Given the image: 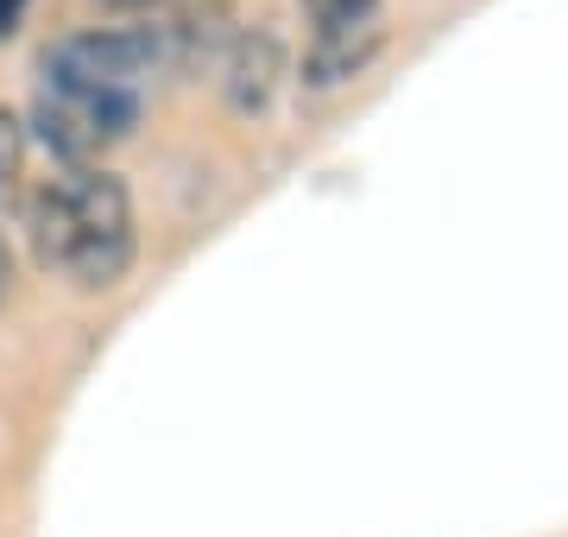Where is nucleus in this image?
Segmentation results:
<instances>
[{"instance_id": "20e7f679", "label": "nucleus", "mask_w": 568, "mask_h": 537, "mask_svg": "<svg viewBox=\"0 0 568 537\" xmlns=\"http://www.w3.org/2000/svg\"><path fill=\"white\" fill-rule=\"evenodd\" d=\"M227 0H102L108 20L126 26H171V32H196V26H222Z\"/></svg>"}, {"instance_id": "f03ea898", "label": "nucleus", "mask_w": 568, "mask_h": 537, "mask_svg": "<svg viewBox=\"0 0 568 537\" xmlns=\"http://www.w3.org/2000/svg\"><path fill=\"white\" fill-rule=\"evenodd\" d=\"M304 89L354 83L386 44V0H304Z\"/></svg>"}, {"instance_id": "423d86ee", "label": "nucleus", "mask_w": 568, "mask_h": 537, "mask_svg": "<svg viewBox=\"0 0 568 537\" xmlns=\"http://www.w3.org/2000/svg\"><path fill=\"white\" fill-rule=\"evenodd\" d=\"M20 13H26V0H0V32H13V26H20Z\"/></svg>"}, {"instance_id": "0eeeda50", "label": "nucleus", "mask_w": 568, "mask_h": 537, "mask_svg": "<svg viewBox=\"0 0 568 537\" xmlns=\"http://www.w3.org/2000/svg\"><path fill=\"white\" fill-rule=\"evenodd\" d=\"M13 291V253H7V241H0V297Z\"/></svg>"}, {"instance_id": "39448f33", "label": "nucleus", "mask_w": 568, "mask_h": 537, "mask_svg": "<svg viewBox=\"0 0 568 537\" xmlns=\"http://www.w3.org/2000/svg\"><path fill=\"white\" fill-rule=\"evenodd\" d=\"M20 178H26V126L13 108H0V209L20 196Z\"/></svg>"}, {"instance_id": "7ed1b4c3", "label": "nucleus", "mask_w": 568, "mask_h": 537, "mask_svg": "<svg viewBox=\"0 0 568 537\" xmlns=\"http://www.w3.org/2000/svg\"><path fill=\"white\" fill-rule=\"evenodd\" d=\"M278 77H284L278 32L253 26V32H234V39H227V51H222V89H227V102L241 108V114H260V108L272 102Z\"/></svg>"}, {"instance_id": "f257e3e1", "label": "nucleus", "mask_w": 568, "mask_h": 537, "mask_svg": "<svg viewBox=\"0 0 568 537\" xmlns=\"http://www.w3.org/2000/svg\"><path fill=\"white\" fill-rule=\"evenodd\" d=\"M26 247L63 285L114 291L140 253L126 184L108 165H63L26 196Z\"/></svg>"}]
</instances>
